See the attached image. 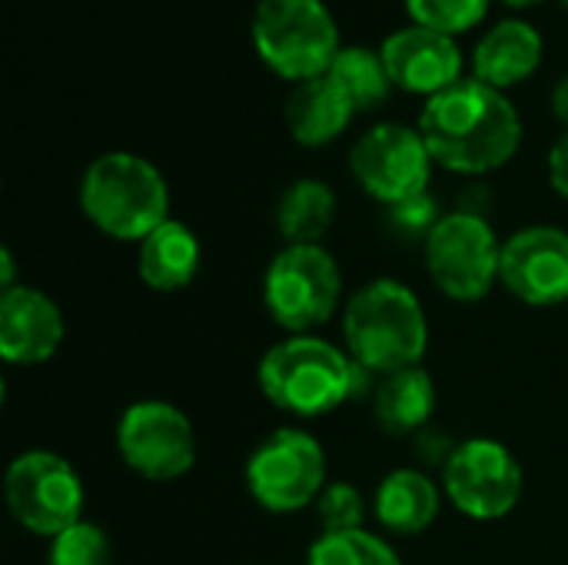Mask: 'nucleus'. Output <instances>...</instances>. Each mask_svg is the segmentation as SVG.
<instances>
[{"label":"nucleus","instance_id":"1","mask_svg":"<svg viewBox=\"0 0 568 565\" xmlns=\"http://www.w3.org/2000/svg\"><path fill=\"white\" fill-rule=\"evenodd\" d=\"M419 133L433 160L463 176H483L506 167L523 143V117L506 90L463 77L429 97L419 113Z\"/></svg>","mask_w":568,"mask_h":565},{"label":"nucleus","instance_id":"2","mask_svg":"<svg viewBox=\"0 0 568 565\" xmlns=\"http://www.w3.org/2000/svg\"><path fill=\"white\" fill-rule=\"evenodd\" d=\"M369 373L336 343L306 333L286 336L270 346L256 366V383L263 396L300 420L329 416L366 386Z\"/></svg>","mask_w":568,"mask_h":565},{"label":"nucleus","instance_id":"3","mask_svg":"<svg viewBox=\"0 0 568 565\" xmlns=\"http://www.w3.org/2000/svg\"><path fill=\"white\" fill-rule=\"evenodd\" d=\"M346 353L373 376L419 366L429 346V320L419 296L399 280H373L343 310Z\"/></svg>","mask_w":568,"mask_h":565},{"label":"nucleus","instance_id":"4","mask_svg":"<svg viewBox=\"0 0 568 565\" xmlns=\"http://www.w3.org/2000/svg\"><path fill=\"white\" fill-rule=\"evenodd\" d=\"M80 210L103 236L143 243L170 220V186L146 157L110 150L83 170Z\"/></svg>","mask_w":568,"mask_h":565},{"label":"nucleus","instance_id":"5","mask_svg":"<svg viewBox=\"0 0 568 565\" xmlns=\"http://www.w3.org/2000/svg\"><path fill=\"white\" fill-rule=\"evenodd\" d=\"M250 37L260 60L290 83L323 77L343 47L326 0H256Z\"/></svg>","mask_w":568,"mask_h":565},{"label":"nucleus","instance_id":"6","mask_svg":"<svg viewBox=\"0 0 568 565\" xmlns=\"http://www.w3.org/2000/svg\"><path fill=\"white\" fill-rule=\"evenodd\" d=\"M263 303L280 330L306 336L329 323L343 303V273L323 243H286L266 266Z\"/></svg>","mask_w":568,"mask_h":565},{"label":"nucleus","instance_id":"7","mask_svg":"<svg viewBox=\"0 0 568 565\" xmlns=\"http://www.w3.org/2000/svg\"><path fill=\"white\" fill-rule=\"evenodd\" d=\"M423 253L436 290L453 303H479L499 283L503 240L479 210L443 213Z\"/></svg>","mask_w":568,"mask_h":565},{"label":"nucleus","instance_id":"8","mask_svg":"<svg viewBox=\"0 0 568 565\" xmlns=\"http://www.w3.org/2000/svg\"><path fill=\"white\" fill-rule=\"evenodd\" d=\"M246 490L253 503L273 516H293L323 496L326 450L306 430H276L246 460Z\"/></svg>","mask_w":568,"mask_h":565},{"label":"nucleus","instance_id":"9","mask_svg":"<svg viewBox=\"0 0 568 565\" xmlns=\"http://www.w3.org/2000/svg\"><path fill=\"white\" fill-rule=\"evenodd\" d=\"M3 500L10 516L33 536L53 539L83 519L87 490L73 463L50 450L20 453L3 476Z\"/></svg>","mask_w":568,"mask_h":565},{"label":"nucleus","instance_id":"10","mask_svg":"<svg viewBox=\"0 0 568 565\" xmlns=\"http://www.w3.org/2000/svg\"><path fill=\"white\" fill-rule=\"evenodd\" d=\"M523 466L513 450L489 436H473L456 443L443 466V496L466 519L499 523L523 500Z\"/></svg>","mask_w":568,"mask_h":565},{"label":"nucleus","instance_id":"11","mask_svg":"<svg viewBox=\"0 0 568 565\" xmlns=\"http://www.w3.org/2000/svg\"><path fill=\"white\" fill-rule=\"evenodd\" d=\"M433 153L419 127L376 123L349 150V170L366 196L379 200L386 210L413 196H423L433 176Z\"/></svg>","mask_w":568,"mask_h":565},{"label":"nucleus","instance_id":"12","mask_svg":"<svg viewBox=\"0 0 568 565\" xmlns=\"http://www.w3.org/2000/svg\"><path fill=\"white\" fill-rule=\"evenodd\" d=\"M116 453L150 483H173L196 463L193 420L166 400H140L116 423Z\"/></svg>","mask_w":568,"mask_h":565},{"label":"nucleus","instance_id":"13","mask_svg":"<svg viewBox=\"0 0 568 565\" xmlns=\"http://www.w3.org/2000/svg\"><path fill=\"white\" fill-rule=\"evenodd\" d=\"M499 283L526 306L568 303V233L559 226H526L503 243Z\"/></svg>","mask_w":568,"mask_h":565},{"label":"nucleus","instance_id":"14","mask_svg":"<svg viewBox=\"0 0 568 565\" xmlns=\"http://www.w3.org/2000/svg\"><path fill=\"white\" fill-rule=\"evenodd\" d=\"M379 53L386 60L393 83L426 100L443 93L456 80H463V50L456 37L419 27V23H406L393 30L379 43Z\"/></svg>","mask_w":568,"mask_h":565},{"label":"nucleus","instance_id":"15","mask_svg":"<svg viewBox=\"0 0 568 565\" xmlns=\"http://www.w3.org/2000/svg\"><path fill=\"white\" fill-rule=\"evenodd\" d=\"M67 323L53 296L37 286L0 293V356L10 366H40L57 356Z\"/></svg>","mask_w":568,"mask_h":565},{"label":"nucleus","instance_id":"16","mask_svg":"<svg viewBox=\"0 0 568 565\" xmlns=\"http://www.w3.org/2000/svg\"><path fill=\"white\" fill-rule=\"evenodd\" d=\"M539 63L542 33L523 17H506L493 23L473 50V77L496 90H509L529 80L539 70Z\"/></svg>","mask_w":568,"mask_h":565},{"label":"nucleus","instance_id":"17","mask_svg":"<svg viewBox=\"0 0 568 565\" xmlns=\"http://www.w3.org/2000/svg\"><path fill=\"white\" fill-rule=\"evenodd\" d=\"M443 509V490L413 466L393 470L373 496V513L379 526L393 536H419L426 533Z\"/></svg>","mask_w":568,"mask_h":565},{"label":"nucleus","instance_id":"18","mask_svg":"<svg viewBox=\"0 0 568 565\" xmlns=\"http://www.w3.org/2000/svg\"><path fill=\"white\" fill-rule=\"evenodd\" d=\"M353 117H356V107L333 83L329 73L296 83L286 100V127H290L293 140L303 147L333 143L336 137H343V130L349 127Z\"/></svg>","mask_w":568,"mask_h":565},{"label":"nucleus","instance_id":"19","mask_svg":"<svg viewBox=\"0 0 568 565\" xmlns=\"http://www.w3.org/2000/svg\"><path fill=\"white\" fill-rule=\"evenodd\" d=\"M200 266H203V246L196 233L173 216L163 226H156L140 243V253H136L140 280L156 293L186 290L196 280Z\"/></svg>","mask_w":568,"mask_h":565},{"label":"nucleus","instance_id":"20","mask_svg":"<svg viewBox=\"0 0 568 565\" xmlns=\"http://www.w3.org/2000/svg\"><path fill=\"white\" fill-rule=\"evenodd\" d=\"M436 413V383L423 366L379 376L373 390V416L389 436H419Z\"/></svg>","mask_w":568,"mask_h":565},{"label":"nucleus","instance_id":"21","mask_svg":"<svg viewBox=\"0 0 568 565\" xmlns=\"http://www.w3.org/2000/svg\"><path fill=\"white\" fill-rule=\"evenodd\" d=\"M336 193L326 180H293L276 203V226L286 243H320L336 220Z\"/></svg>","mask_w":568,"mask_h":565},{"label":"nucleus","instance_id":"22","mask_svg":"<svg viewBox=\"0 0 568 565\" xmlns=\"http://www.w3.org/2000/svg\"><path fill=\"white\" fill-rule=\"evenodd\" d=\"M326 73L349 97L356 113L383 107L389 100L393 87H396L389 70H386L383 53L373 50V47H363V43H343Z\"/></svg>","mask_w":568,"mask_h":565},{"label":"nucleus","instance_id":"23","mask_svg":"<svg viewBox=\"0 0 568 565\" xmlns=\"http://www.w3.org/2000/svg\"><path fill=\"white\" fill-rule=\"evenodd\" d=\"M306 565H403L389 539L373 536L369 529L356 533H323L310 553Z\"/></svg>","mask_w":568,"mask_h":565},{"label":"nucleus","instance_id":"24","mask_svg":"<svg viewBox=\"0 0 568 565\" xmlns=\"http://www.w3.org/2000/svg\"><path fill=\"white\" fill-rule=\"evenodd\" d=\"M47 563L50 565H110L113 563V546L110 536L103 533V526L80 519L73 526H67L63 533H57L50 539L47 549Z\"/></svg>","mask_w":568,"mask_h":565},{"label":"nucleus","instance_id":"25","mask_svg":"<svg viewBox=\"0 0 568 565\" xmlns=\"http://www.w3.org/2000/svg\"><path fill=\"white\" fill-rule=\"evenodd\" d=\"M493 0H406V13L413 17V23L439 30V33H466L473 30Z\"/></svg>","mask_w":568,"mask_h":565},{"label":"nucleus","instance_id":"26","mask_svg":"<svg viewBox=\"0 0 568 565\" xmlns=\"http://www.w3.org/2000/svg\"><path fill=\"white\" fill-rule=\"evenodd\" d=\"M313 509H316V523L323 533L366 529V500L353 483H329Z\"/></svg>","mask_w":568,"mask_h":565},{"label":"nucleus","instance_id":"27","mask_svg":"<svg viewBox=\"0 0 568 565\" xmlns=\"http://www.w3.org/2000/svg\"><path fill=\"white\" fill-rule=\"evenodd\" d=\"M439 220H443V213H439V206H436V200L429 193L413 196V200H406L399 206H389V230L399 233L403 240L426 243Z\"/></svg>","mask_w":568,"mask_h":565},{"label":"nucleus","instance_id":"28","mask_svg":"<svg viewBox=\"0 0 568 565\" xmlns=\"http://www.w3.org/2000/svg\"><path fill=\"white\" fill-rule=\"evenodd\" d=\"M546 170H549V183L559 196L568 200V130L552 143L549 150V160H546Z\"/></svg>","mask_w":568,"mask_h":565},{"label":"nucleus","instance_id":"29","mask_svg":"<svg viewBox=\"0 0 568 565\" xmlns=\"http://www.w3.org/2000/svg\"><path fill=\"white\" fill-rule=\"evenodd\" d=\"M13 276H17V263H13V253H10V246H3V250H0V293H3V290H13V286H20Z\"/></svg>","mask_w":568,"mask_h":565},{"label":"nucleus","instance_id":"30","mask_svg":"<svg viewBox=\"0 0 568 565\" xmlns=\"http://www.w3.org/2000/svg\"><path fill=\"white\" fill-rule=\"evenodd\" d=\"M552 113L566 123L568 130V73L556 83V90H552Z\"/></svg>","mask_w":568,"mask_h":565},{"label":"nucleus","instance_id":"31","mask_svg":"<svg viewBox=\"0 0 568 565\" xmlns=\"http://www.w3.org/2000/svg\"><path fill=\"white\" fill-rule=\"evenodd\" d=\"M509 7H532V3H542V0H506Z\"/></svg>","mask_w":568,"mask_h":565},{"label":"nucleus","instance_id":"32","mask_svg":"<svg viewBox=\"0 0 568 565\" xmlns=\"http://www.w3.org/2000/svg\"><path fill=\"white\" fill-rule=\"evenodd\" d=\"M562 3H566V7H568V0H562Z\"/></svg>","mask_w":568,"mask_h":565}]
</instances>
